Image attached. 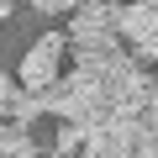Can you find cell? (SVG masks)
I'll use <instances>...</instances> for the list:
<instances>
[{
  "mask_svg": "<svg viewBox=\"0 0 158 158\" xmlns=\"http://www.w3.org/2000/svg\"><path fill=\"white\" fill-rule=\"evenodd\" d=\"M116 37H127L137 48V58L148 63L158 53V6L153 0H137V6H121L116 11Z\"/></svg>",
  "mask_w": 158,
  "mask_h": 158,
  "instance_id": "cell-1",
  "label": "cell"
},
{
  "mask_svg": "<svg viewBox=\"0 0 158 158\" xmlns=\"http://www.w3.org/2000/svg\"><path fill=\"white\" fill-rule=\"evenodd\" d=\"M63 48H69L63 32H48V37L32 42V53L21 58V90H42V85H53V79H58V63H63Z\"/></svg>",
  "mask_w": 158,
  "mask_h": 158,
  "instance_id": "cell-2",
  "label": "cell"
},
{
  "mask_svg": "<svg viewBox=\"0 0 158 158\" xmlns=\"http://www.w3.org/2000/svg\"><path fill=\"white\" fill-rule=\"evenodd\" d=\"M116 11L111 0H79L74 6V21H69V42H106L116 37Z\"/></svg>",
  "mask_w": 158,
  "mask_h": 158,
  "instance_id": "cell-3",
  "label": "cell"
},
{
  "mask_svg": "<svg viewBox=\"0 0 158 158\" xmlns=\"http://www.w3.org/2000/svg\"><path fill=\"white\" fill-rule=\"evenodd\" d=\"M37 116H42V100H37V90H21V85H16V90L6 95V121H21V127H32Z\"/></svg>",
  "mask_w": 158,
  "mask_h": 158,
  "instance_id": "cell-4",
  "label": "cell"
},
{
  "mask_svg": "<svg viewBox=\"0 0 158 158\" xmlns=\"http://www.w3.org/2000/svg\"><path fill=\"white\" fill-rule=\"evenodd\" d=\"M79 142H85V132H79V121H63V132H58L53 153H79Z\"/></svg>",
  "mask_w": 158,
  "mask_h": 158,
  "instance_id": "cell-5",
  "label": "cell"
},
{
  "mask_svg": "<svg viewBox=\"0 0 158 158\" xmlns=\"http://www.w3.org/2000/svg\"><path fill=\"white\" fill-rule=\"evenodd\" d=\"M32 6H37V11H48V16H53V11H74V6H79V0H32Z\"/></svg>",
  "mask_w": 158,
  "mask_h": 158,
  "instance_id": "cell-6",
  "label": "cell"
},
{
  "mask_svg": "<svg viewBox=\"0 0 158 158\" xmlns=\"http://www.w3.org/2000/svg\"><path fill=\"white\" fill-rule=\"evenodd\" d=\"M11 6H16V0H0V21H6V16H11Z\"/></svg>",
  "mask_w": 158,
  "mask_h": 158,
  "instance_id": "cell-7",
  "label": "cell"
}]
</instances>
